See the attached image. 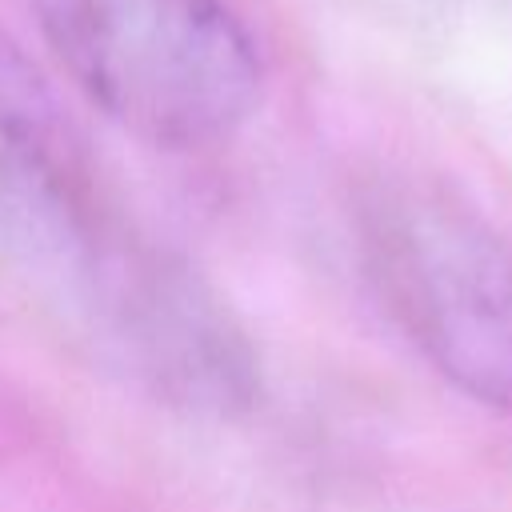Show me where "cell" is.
Returning <instances> with one entry per match:
<instances>
[{
    "label": "cell",
    "mask_w": 512,
    "mask_h": 512,
    "mask_svg": "<svg viewBox=\"0 0 512 512\" xmlns=\"http://www.w3.org/2000/svg\"><path fill=\"white\" fill-rule=\"evenodd\" d=\"M0 252L100 360L152 396L228 416L256 396V356L220 296L132 232L56 104L0 28Z\"/></svg>",
    "instance_id": "obj_1"
},
{
    "label": "cell",
    "mask_w": 512,
    "mask_h": 512,
    "mask_svg": "<svg viewBox=\"0 0 512 512\" xmlns=\"http://www.w3.org/2000/svg\"><path fill=\"white\" fill-rule=\"evenodd\" d=\"M76 88L152 148L228 140L260 104V52L224 0H28Z\"/></svg>",
    "instance_id": "obj_2"
},
{
    "label": "cell",
    "mask_w": 512,
    "mask_h": 512,
    "mask_svg": "<svg viewBox=\"0 0 512 512\" xmlns=\"http://www.w3.org/2000/svg\"><path fill=\"white\" fill-rule=\"evenodd\" d=\"M368 272L428 364L484 408L512 412V252L456 196L384 180L360 200Z\"/></svg>",
    "instance_id": "obj_3"
}]
</instances>
